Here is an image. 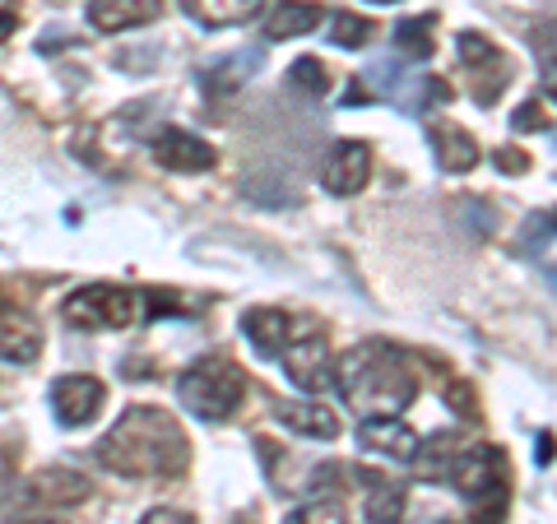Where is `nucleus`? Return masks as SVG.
<instances>
[{
    "instance_id": "obj_1",
    "label": "nucleus",
    "mask_w": 557,
    "mask_h": 524,
    "mask_svg": "<svg viewBox=\"0 0 557 524\" xmlns=\"http://www.w3.org/2000/svg\"><path fill=\"white\" fill-rule=\"evenodd\" d=\"M94 460L116 478H182L190 464V441L182 423L153 404H131L116 423L102 432Z\"/></svg>"
},
{
    "instance_id": "obj_2",
    "label": "nucleus",
    "mask_w": 557,
    "mask_h": 524,
    "mask_svg": "<svg viewBox=\"0 0 557 524\" xmlns=\"http://www.w3.org/2000/svg\"><path fill=\"white\" fill-rule=\"evenodd\" d=\"M335 390L362 417H399L418 399V372L399 348L362 339L335 362Z\"/></svg>"
},
{
    "instance_id": "obj_3",
    "label": "nucleus",
    "mask_w": 557,
    "mask_h": 524,
    "mask_svg": "<svg viewBox=\"0 0 557 524\" xmlns=\"http://www.w3.org/2000/svg\"><path fill=\"white\" fill-rule=\"evenodd\" d=\"M242 395H247V376L242 366L223 353H209V358H196L177 376V399L186 413H196L200 423H228L237 413Z\"/></svg>"
},
{
    "instance_id": "obj_4",
    "label": "nucleus",
    "mask_w": 557,
    "mask_h": 524,
    "mask_svg": "<svg viewBox=\"0 0 557 524\" xmlns=\"http://www.w3.org/2000/svg\"><path fill=\"white\" fill-rule=\"evenodd\" d=\"M61 321L70 329H135L153 316L145 292L121 284H84L61 302Z\"/></svg>"
},
{
    "instance_id": "obj_5",
    "label": "nucleus",
    "mask_w": 557,
    "mask_h": 524,
    "mask_svg": "<svg viewBox=\"0 0 557 524\" xmlns=\"http://www.w3.org/2000/svg\"><path fill=\"white\" fill-rule=\"evenodd\" d=\"M450 487L474 506V524H497L507 511V456L497 446H465Z\"/></svg>"
},
{
    "instance_id": "obj_6",
    "label": "nucleus",
    "mask_w": 557,
    "mask_h": 524,
    "mask_svg": "<svg viewBox=\"0 0 557 524\" xmlns=\"http://www.w3.org/2000/svg\"><path fill=\"white\" fill-rule=\"evenodd\" d=\"M278 362H284L293 386H298L302 395H311V399H321L330 386H335V358H330V344H325L321 329L307 325V321L293 325V339L284 344Z\"/></svg>"
},
{
    "instance_id": "obj_7",
    "label": "nucleus",
    "mask_w": 557,
    "mask_h": 524,
    "mask_svg": "<svg viewBox=\"0 0 557 524\" xmlns=\"http://www.w3.org/2000/svg\"><path fill=\"white\" fill-rule=\"evenodd\" d=\"M460 65L469 79V93L483 108H493L502 98V89L511 84V61L502 57V47H493L483 33H460Z\"/></svg>"
},
{
    "instance_id": "obj_8",
    "label": "nucleus",
    "mask_w": 557,
    "mask_h": 524,
    "mask_svg": "<svg viewBox=\"0 0 557 524\" xmlns=\"http://www.w3.org/2000/svg\"><path fill=\"white\" fill-rule=\"evenodd\" d=\"M108 404V386L98 376H84V372H70L51 386V413H57L61 427H89L94 417Z\"/></svg>"
},
{
    "instance_id": "obj_9",
    "label": "nucleus",
    "mask_w": 557,
    "mask_h": 524,
    "mask_svg": "<svg viewBox=\"0 0 557 524\" xmlns=\"http://www.w3.org/2000/svg\"><path fill=\"white\" fill-rule=\"evenodd\" d=\"M368 182H372V149L362 145V139H339V145L325 153L321 186L330 196H358Z\"/></svg>"
},
{
    "instance_id": "obj_10",
    "label": "nucleus",
    "mask_w": 557,
    "mask_h": 524,
    "mask_svg": "<svg viewBox=\"0 0 557 524\" xmlns=\"http://www.w3.org/2000/svg\"><path fill=\"white\" fill-rule=\"evenodd\" d=\"M358 446L372 450L376 460H391V464H413L418 460V432L405 423V417H362L358 427Z\"/></svg>"
},
{
    "instance_id": "obj_11",
    "label": "nucleus",
    "mask_w": 557,
    "mask_h": 524,
    "mask_svg": "<svg viewBox=\"0 0 557 524\" xmlns=\"http://www.w3.org/2000/svg\"><path fill=\"white\" fill-rule=\"evenodd\" d=\"M153 159H159V167L168 172H209L214 167V149L205 145L200 135H190L182 126H163L159 135H153Z\"/></svg>"
},
{
    "instance_id": "obj_12",
    "label": "nucleus",
    "mask_w": 557,
    "mask_h": 524,
    "mask_svg": "<svg viewBox=\"0 0 557 524\" xmlns=\"http://www.w3.org/2000/svg\"><path fill=\"white\" fill-rule=\"evenodd\" d=\"M42 358V325L28 311L5 307L0 311V362L10 366H33Z\"/></svg>"
},
{
    "instance_id": "obj_13",
    "label": "nucleus",
    "mask_w": 557,
    "mask_h": 524,
    "mask_svg": "<svg viewBox=\"0 0 557 524\" xmlns=\"http://www.w3.org/2000/svg\"><path fill=\"white\" fill-rule=\"evenodd\" d=\"M163 0H89V24L98 33H126L159 20Z\"/></svg>"
},
{
    "instance_id": "obj_14",
    "label": "nucleus",
    "mask_w": 557,
    "mask_h": 524,
    "mask_svg": "<svg viewBox=\"0 0 557 524\" xmlns=\"http://www.w3.org/2000/svg\"><path fill=\"white\" fill-rule=\"evenodd\" d=\"M293 321L288 311H278V307H251L247 316H242V329H247V339L260 358H278L284 353V344L293 339Z\"/></svg>"
},
{
    "instance_id": "obj_15",
    "label": "nucleus",
    "mask_w": 557,
    "mask_h": 524,
    "mask_svg": "<svg viewBox=\"0 0 557 524\" xmlns=\"http://www.w3.org/2000/svg\"><path fill=\"white\" fill-rule=\"evenodd\" d=\"M274 417L288 432L307 436V441H335V436H339V417L330 413L321 399H293V404H278Z\"/></svg>"
},
{
    "instance_id": "obj_16",
    "label": "nucleus",
    "mask_w": 557,
    "mask_h": 524,
    "mask_svg": "<svg viewBox=\"0 0 557 524\" xmlns=\"http://www.w3.org/2000/svg\"><path fill=\"white\" fill-rule=\"evenodd\" d=\"M186 10V20H196L200 28H237L260 20L265 0H177Z\"/></svg>"
},
{
    "instance_id": "obj_17",
    "label": "nucleus",
    "mask_w": 557,
    "mask_h": 524,
    "mask_svg": "<svg viewBox=\"0 0 557 524\" xmlns=\"http://www.w3.org/2000/svg\"><path fill=\"white\" fill-rule=\"evenodd\" d=\"M28 501L38 506H79L89 497V478L75 474V469H42V474L28 478Z\"/></svg>"
},
{
    "instance_id": "obj_18",
    "label": "nucleus",
    "mask_w": 557,
    "mask_h": 524,
    "mask_svg": "<svg viewBox=\"0 0 557 524\" xmlns=\"http://www.w3.org/2000/svg\"><path fill=\"white\" fill-rule=\"evenodd\" d=\"M465 436L460 432H437V436H428L423 446H418V460L413 469L423 474L428 483H450V474H456V464L465 456Z\"/></svg>"
},
{
    "instance_id": "obj_19",
    "label": "nucleus",
    "mask_w": 557,
    "mask_h": 524,
    "mask_svg": "<svg viewBox=\"0 0 557 524\" xmlns=\"http://www.w3.org/2000/svg\"><path fill=\"white\" fill-rule=\"evenodd\" d=\"M260 61H265V51H260V47L233 51V57H223V61H214V65L200 70V89H205V93H233V89H242V84L256 75Z\"/></svg>"
},
{
    "instance_id": "obj_20",
    "label": "nucleus",
    "mask_w": 557,
    "mask_h": 524,
    "mask_svg": "<svg viewBox=\"0 0 557 524\" xmlns=\"http://www.w3.org/2000/svg\"><path fill=\"white\" fill-rule=\"evenodd\" d=\"M428 135H432V149H437L442 172H469V167L479 163L474 135H469L465 126H456V121H432Z\"/></svg>"
},
{
    "instance_id": "obj_21",
    "label": "nucleus",
    "mask_w": 557,
    "mask_h": 524,
    "mask_svg": "<svg viewBox=\"0 0 557 524\" xmlns=\"http://www.w3.org/2000/svg\"><path fill=\"white\" fill-rule=\"evenodd\" d=\"M325 20L321 5L311 0H278V5L265 14V42H288V38H302Z\"/></svg>"
},
{
    "instance_id": "obj_22",
    "label": "nucleus",
    "mask_w": 557,
    "mask_h": 524,
    "mask_svg": "<svg viewBox=\"0 0 557 524\" xmlns=\"http://www.w3.org/2000/svg\"><path fill=\"white\" fill-rule=\"evenodd\" d=\"M432 33H437V20L432 14H413V20H399L395 24V51L405 61H428L437 42H432Z\"/></svg>"
},
{
    "instance_id": "obj_23",
    "label": "nucleus",
    "mask_w": 557,
    "mask_h": 524,
    "mask_svg": "<svg viewBox=\"0 0 557 524\" xmlns=\"http://www.w3.org/2000/svg\"><path fill=\"white\" fill-rule=\"evenodd\" d=\"M399 515H405V492H399L395 483L372 478L368 506H362V524H399Z\"/></svg>"
},
{
    "instance_id": "obj_24",
    "label": "nucleus",
    "mask_w": 557,
    "mask_h": 524,
    "mask_svg": "<svg viewBox=\"0 0 557 524\" xmlns=\"http://www.w3.org/2000/svg\"><path fill=\"white\" fill-rule=\"evenodd\" d=\"M372 33H376V24L368 20V14L339 10L335 20H330V42H335V47H344V51H358V47H368V42H372Z\"/></svg>"
},
{
    "instance_id": "obj_25",
    "label": "nucleus",
    "mask_w": 557,
    "mask_h": 524,
    "mask_svg": "<svg viewBox=\"0 0 557 524\" xmlns=\"http://www.w3.org/2000/svg\"><path fill=\"white\" fill-rule=\"evenodd\" d=\"M288 84L298 89L302 98H325L330 93V75H325V65L317 57H302V61H293L288 70Z\"/></svg>"
},
{
    "instance_id": "obj_26",
    "label": "nucleus",
    "mask_w": 557,
    "mask_h": 524,
    "mask_svg": "<svg viewBox=\"0 0 557 524\" xmlns=\"http://www.w3.org/2000/svg\"><path fill=\"white\" fill-rule=\"evenodd\" d=\"M284 524H348V511H344V501H330V497H317V501H307L298 506Z\"/></svg>"
},
{
    "instance_id": "obj_27",
    "label": "nucleus",
    "mask_w": 557,
    "mask_h": 524,
    "mask_svg": "<svg viewBox=\"0 0 557 524\" xmlns=\"http://www.w3.org/2000/svg\"><path fill=\"white\" fill-rule=\"evenodd\" d=\"M548 121H544V108L539 102H520V112H516V130H544Z\"/></svg>"
},
{
    "instance_id": "obj_28",
    "label": "nucleus",
    "mask_w": 557,
    "mask_h": 524,
    "mask_svg": "<svg viewBox=\"0 0 557 524\" xmlns=\"http://www.w3.org/2000/svg\"><path fill=\"white\" fill-rule=\"evenodd\" d=\"M525 167H530V159L520 149H497V172H511V177H520Z\"/></svg>"
},
{
    "instance_id": "obj_29",
    "label": "nucleus",
    "mask_w": 557,
    "mask_h": 524,
    "mask_svg": "<svg viewBox=\"0 0 557 524\" xmlns=\"http://www.w3.org/2000/svg\"><path fill=\"white\" fill-rule=\"evenodd\" d=\"M139 524H196V520H190L186 511H172V506H153V511Z\"/></svg>"
},
{
    "instance_id": "obj_30",
    "label": "nucleus",
    "mask_w": 557,
    "mask_h": 524,
    "mask_svg": "<svg viewBox=\"0 0 557 524\" xmlns=\"http://www.w3.org/2000/svg\"><path fill=\"white\" fill-rule=\"evenodd\" d=\"M20 28V0H0V42Z\"/></svg>"
},
{
    "instance_id": "obj_31",
    "label": "nucleus",
    "mask_w": 557,
    "mask_h": 524,
    "mask_svg": "<svg viewBox=\"0 0 557 524\" xmlns=\"http://www.w3.org/2000/svg\"><path fill=\"white\" fill-rule=\"evenodd\" d=\"M544 89H548V98L557 102V57L548 61V70H544Z\"/></svg>"
},
{
    "instance_id": "obj_32",
    "label": "nucleus",
    "mask_w": 557,
    "mask_h": 524,
    "mask_svg": "<svg viewBox=\"0 0 557 524\" xmlns=\"http://www.w3.org/2000/svg\"><path fill=\"white\" fill-rule=\"evenodd\" d=\"M368 5H395V0H368Z\"/></svg>"
},
{
    "instance_id": "obj_33",
    "label": "nucleus",
    "mask_w": 557,
    "mask_h": 524,
    "mask_svg": "<svg viewBox=\"0 0 557 524\" xmlns=\"http://www.w3.org/2000/svg\"><path fill=\"white\" fill-rule=\"evenodd\" d=\"M24 524H57V520H24Z\"/></svg>"
},
{
    "instance_id": "obj_34",
    "label": "nucleus",
    "mask_w": 557,
    "mask_h": 524,
    "mask_svg": "<svg viewBox=\"0 0 557 524\" xmlns=\"http://www.w3.org/2000/svg\"><path fill=\"white\" fill-rule=\"evenodd\" d=\"M548 223H553V228H557V209H553V214H548Z\"/></svg>"
},
{
    "instance_id": "obj_35",
    "label": "nucleus",
    "mask_w": 557,
    "mask_h": 524,
    "mask_svg": "<svg viewBox=\"0 0 557 524\" xmlns=\"http://www.w3.org/2000/svg\"><path fill=\"white\" fill-rule=\"evenodd\" d=\"M0 311H5V307H0Z\"/></svg>"
}]
</instances>
